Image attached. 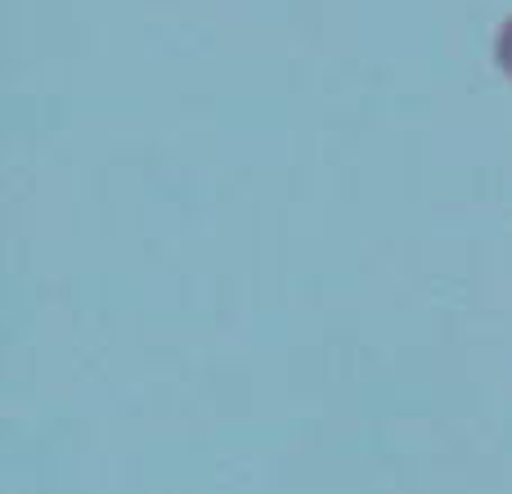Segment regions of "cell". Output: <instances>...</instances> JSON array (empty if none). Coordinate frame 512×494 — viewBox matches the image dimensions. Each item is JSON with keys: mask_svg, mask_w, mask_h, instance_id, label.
<instances>
[{"mask_svg": "<svg viewBox=\"0 0 512 494\" xmlns=\"http://www.w3.org/2000/svg\"><path fill=\"white\" fill-rule=\"evenodd\" d=\"M495 59H499V68L512 77V18L504 23V32H499V41H495Z\"/></svg>", "mask_w": 512, "mask_h": 494, "instance_id": "1", "label": "cell"}]
</instances>
